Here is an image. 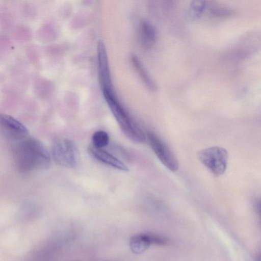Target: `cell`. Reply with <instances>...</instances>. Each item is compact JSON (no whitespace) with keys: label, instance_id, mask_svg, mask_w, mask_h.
<instances>
[{"label":"cell","instance_id":"6","mask_svg":"<svg viewBox=\"0 0 261 261\" xmlns=\"http://www.w3.org/2000/svg\"><path fill=\"white\" fill-rule=\"evenodd\" d=\"M0 129L10 139L18 141L28 137V128L20 121L7 114L0 113Z\"/></svg>","mask_w":261,"mask_h":261},{"label":"cell","instance_id":"8","mask_svg":"<svg viewBox=\"0 0 261 261\" xmlns=\"http://www.w3.org/2000/svg\"><path fill=\"white\" fill-rule=\"evenodd\" d=\"M167 240L163 237L147 233H140L133 236L130 239L129 246L133 252L140 254L146 250L150 245H164Z\"/></svg>","mask_w":261,"mask_h":261},{"label":"cell","instance_id":"11","mask_svg":"<svg viewBox=\"0 0 261 261\" xmlns=\"http://www.w3.org/2000/svg\"><path fill=\"white\" fill-rule=\"evenodd\" d=\"M131 58L135 69L146 85L151 90L155 89L154 82L148 75L138 58L136 56L133 55Z\"/></svg>","mask_w":261,"mask_h":261},{"label":"cell","instance_id":"9","mask_svg":"<svg viewBox=\"0 0 261 261\" xmlns=\"http://www.w3.org/2000/svg\"><path fill=\"white\" fill-rule=\"evenodd\" d=\"M88 151L95 159L107 165L124 171L128 170L124 164L101 148H97L91 146L88 148Z\"/></svg>","mask_w":261,"mask_h":261},{"label":"cell","instance_id":"4","mask_svg":"<svg viewBox=\"0 0 261 261\" xmlns=\"http://www.w3.org/2000/svg\"><path fill=\"white\" fill-rule=\"evenodd\" d=\"M200 162L212 173L219 176L225 172L228 161V152L222 147L212 146L199 151L197 154Z\"/></svg>","mask_w":261,"mask_h":261},{"label":"cell","instance_id":"10","mask_svg":"<svg viewBox=\"0 0 261 261\" xmlns=\"http://www.w3.org/2000/svg\"><path fill=\"white\" fill-rule=\"evenodd\" d=\"M157 33L155 27L147 21L141 22L139 37L142 45L146 48H151L155 43Z\"/></svg>","mask_w":261,"mask_h":261},{"label":"cell","instance_id":"13","mask_svg":"<svg viewBox=\"0 0 261 261\" xmlns=\"http://www.w3.org/2000/svg\"><path fill=\"white\" fill-rule=\"evenodd\" d=\"M206 4L203 1L194 2L191 5L190 12L194 17H199L205 9Z\"/></svg>","mask_w":261,"mask_h":261},{"label":"cell","instance_id":"1","mask_svg":"<svg viewBox=\"0 0 261 261\" xmlns=\"http://www.w3.org/2000/svg\"><path fill=\"white\" fill-rule=\"evenodd\" d=\"M13 149L15 165L21 172L44 170L50 165V155L48 150L36 138L27 137L17 141Z\"/></svg>","mask_w":261,"mask_h":261},{"label":"cell","instance_id":"12","mask_svg":"<svg viewBox=\"0 0 261 261\" xmlns=\"http://www.w3.org/2000/svg\"><path fill=\"white\" fill-rule=\"evenodd\" d=\"M92 143L94 147L102 148L109 143V136L108 133L103 130L95 132L92 136Z\"/></svg>","mask_w":261,"mask_h":261},{"label":"cell","instance_id":"5","mask_svg":"<svg viewBox=\"0 0 261 261\" xmlns=\"http://www.w3.org/2000/svg\"><path fill=\"white\" fill-rule=\"evenodd\" d=\"M147 138L153 151L162 163L169 170L176 171L179 166L177 158L166 143L152 132Z\"/></svg>","mask_w":261,"mask_h":261},{"label":"cell","instance_id":"2","mask_svg":"<svg viewBox=\"0 0 261 261\" xmlns=\"http://www.w3.org/2000/svg\"><path fill=\"white\" fill-rule=\"evenodd\" d=\"M105 99L120 129L132 141L141 143L146 136L127 111L116 97L113 90L102 91Z\"/></svg>","mask_w":261,"mask_h":261},{"label":"cell","instance_id":"7","mask_svg":"<svg viewBox=\"0 0 261 261\" xmlns=\"http://www.w3.org/2000/svg\"><path fill=\"white\" fill-rule=\"evenodd\" d=\"M97 53L98 78L102 91L112 90L107 53L102 41L98 43Z\"/></svg>","mask_w":261,"mask_h":261},{"label":"cell","instance_id":"3","mask_svg":"<svg viewBox=\"0 0 261 261\" xmlns=\"http://www.w3.org/2000/svg\"><path fill=\"white\" fill-rule=\"evenodd\" d=\"M79 153L75 143L67 138L57 139L51 148V156L54 162L68 168H75L78 166Z\"/></svg>","mask_w":261,"mask_h":261}]
</instances>
